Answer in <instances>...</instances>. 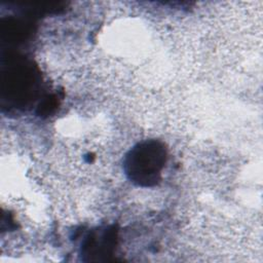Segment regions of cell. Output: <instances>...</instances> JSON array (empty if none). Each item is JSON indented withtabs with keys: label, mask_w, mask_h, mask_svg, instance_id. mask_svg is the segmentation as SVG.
I'll return each mask as SVG.
<instances>
[{
	"label": "cell",
	"mask_w": 263,
	"mask_h": 263,
	"mask_svg": "<svg viewBox=\"0 0 263 263\" xmlns=\"http://www.w3.org/2000/svg\"><path fill=\"white\" fill-rule=\"evenodd\" d=\"M167 158L164 144L158 140H144L128 150L123 158V171L127 179L140 187L155 186Z\"/></svg>",
	"instance_id": "6da1fadb"
}]
</instances>
